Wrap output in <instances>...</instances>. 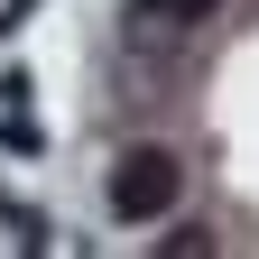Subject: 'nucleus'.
<instances>
[{"label": "nucleus", "instance_id": "1", "mask_svg": "<svg viewBox=\"0 0 259 259\" xmlns=\"http://www.w3.org/2000/svg\"><path fill=\"white\" fill-rule=\"evenodd\" d=\"M176 194H185L176 148H130L120 167H111V213H120V222H157V213H176Z\"/></svg>", "mask_w": 259, "mask_h": 259}, {"label": "nucleus", "instance_id": "2", "mask_svg": "<svg viewBox=\"0 0 259 259\" xmlns=\"http://www.w3.org/2000/svg\"><path fill=\"white\" fill-rule=\"evenodd\" d=\"M213 0H139V28H194Z\"/></svg>", "mask_w": 259, "mask_h": 259}]
</instances>
